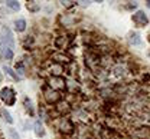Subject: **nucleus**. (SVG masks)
Returning a JSON list of instances; mask_svg holds the SVG:
<instances>
[{
	"instance_id": "412c9836",
	"label": "nucleus",
	"mask_w": 150,
	"mask_h": 139,
	"mask_svg": "<svg viewBox=\"0 0 150 139\" xmlns=\"http://www.w3.org/2000/svg\"><path fill=\"white\" fill-rule=\"evenodd\" d=\"M134 7H137V3L136 2H133L130 5H126V9H134Z\"/></svg>"
},
{
	"instance_id": "b1692460",
	"label": "nucleus",
	"mask_w": 150,
	"mask_h": 139,
	"mask_svg": "<svg viewBox=\"0 0 150 139\" xmlns=\"http://www.w3.org/2000/svg\"><path fill=\"white\" fill-rule=\"evenodd\" d=\"M2 79H3V76H2V72H0V82H2Z\"/></svg>"
},
{
	"instance_id": "0eeeda50",
	"label": "nucleus",
	"mask_w": 150,
	"mask_h": 139,
	"mask_svg": "<svg viewBox=\"0 0 150 139\" xmlns=\"http://www.w3.org/2000/svg\"><path fill=\"white\" fill-rule=\"evenodd\" d=\"M54 46H55V49H61L64 52L69 46V37H67V36H58V37H55Z\"/></svg>"
},
{
	"instance_id": "ddd939ff",
	"label": "nucleus",
	"mask_w": 150,
	"mask_h": 139,
	"mask_svg": "<svg viewBox=\"0 0 150 139\" xmlns=\"http://www.w3.org/2000/svg\"><path fill=\"white\" fill-rule=\"evenodd\" d=\"M23 106H25L26 112H28L31 116H33V115H35V110H33V103H32V100H31L29 98H23Z\"/></svg>"
},
{
	"instance_id": "6e6552de",
	"label": "nucleus",
	"mask_w": 150,
	"mask_h": 139,
	"mask_svg": "<svg viewBox=\"0 0 150 139\" xmlns=\"http://www.w3.org/2000/svg\"><path fill=\"white\" fill-rule=\"evenodd\" d=\"M127 40H128V43L133 45V46L141 45V36H140L138 32H130V33L127 35Z\"/></svg>"
},
{
	"instance_id": "393cba45",
	"label": "nucleus",
	"mask_w": 150,
	"mask_h": 139,
	"mask_svg": "<svg viewBox=\"0 0 150 139\" xmlns=\"http://www.w3.org/2000/svg\"><path fill=\"white\" fill-rule=\"evenodd\" d=\"M149 42H150V35H149Z\"/></svg>"
},
{
	"instance_id": "a211bd4d",
	"label": "nucleus",
	"mask_w": 150,
	"mask_h": 139,
	"mask_svg": "<svg viewBox=\"0 0 150 139\" xmlns=\"http://www.w3.org/2000/svg\"><path fill=\"white\" fill-rule=\"evenodd\" d=\"M2 53H3V56H5V59H7V60H12L13 59V49H10V47H5L3 50H2Z\"/></svg>"
},
{
	"instance_id": "20e7f679",
	"label": "nucleus",
	"mask_w": 150,
	"mask_h": 139,
	"mask_svg": "<svg viewBox=\"0 0 150 139\" xmlns=\"http://www.w3.org/2000/svg\"><path fill=\"white\" fill-rule=\"evenodd\" d=\"M51 59H54V63H59V65H62V66L72 63V56L68 55L67 52H58V53L52 55Z\"/></svg>"
},
{
	"instance_id": "f257e3e1",
	"label": "nucleus",
	"mask_w": 150,
	"mask_h": 139,
	"mask_svg": "<svg viewBox=\"0 0 150 139\" xmlns=\"http://www.w3.org/2000/svg\"><path fill=\"white\" fill-rule=\"evenodd\" d=\"M0 99H2V102L6 106H13L16 103V92L9 86L2 88V90H0Z\"/></svg>"
},
{
	"instance_id": "4468645a",
	"label": "nucleus",
	"mask_w": 150,
	"mask_h": 139,
	"mask_svg": "<svg viewBox=\"0 0 150 139\" xmlns=\"http://www.w3.org/2000/svg\"><path fill=\"white\" fill-rule=\"evenodd\" d=\"M26 9H28L29 12H32V13H36V12L41 10V5H39L38 2H28V3H26Z\"/></svg>"
},
{
	"instance_id": "f8f14e48",
	"label": "nucleus",
	"mask_w": 150,
	"mask_h": 139,
	"mask_svg": "<svg viewBox=\"0 0 150 139\" xmlns=\"http://www.w3.org/2000/svg\"><path fill=\"white\" fill-rule=\"evenodd\" d=\"M15 30L19 32V33L25 32V30H26V20H25V19H18V20H15Z\"/></svg>"
},
{
	"instance_id": "6ab92c4d",
	"label": "nucleus",
	"mask_w": 150,
	"mask_h": 139,
	"mask_svg": "<svg viewBox=\"0 0 150 139\" xmlns=\"http://www.w3.org/2000/svg\"><path fill=\"white\" fill-rule=\"evenodd\" d=\"M9 136H10V139H20V136L15 128H9Z\"/></svg>"
},
{
	"instance_id": "f03ea898",
	"label": "nucleus",
	"mask_w": 150,
	"mask_h": 139,
	"mask_svg": "<svg viewBox=\"0 0 150 139\" xmlns=\"http://www.w3.org/2000/svg\"><path fill=\"white\" fill-rule=\"evenodd\" d=\"M131 20L137 27H146L149 25V17L143 10H137L136 13L131 15Z\"/></svg>"
},
{
	"instance_id": "423d86ee",
	"label": "nucleus",
	"mask_w": 150,
	"mask_h": 139,
	"mask_svg": "<svg viewBox=\"0 0 150 139\" xmlns=\"http://www.w3.org/2000/svg\"><path fill=\"white\" fill-rule=\"evenodd\" d=\"M74 129H75L74 122H72L69 118H62V119H61V132L69 135V133L74 132Z\"/></svg>"
},
{
	"instance_id": "9b49d317",
	"label": "nucleus",
	"mask_w": 150,
	"mask_h": 139,
	"mask_svg": "<svg viewBox=\"0 0 150 139\" xmlns=\"http://www.w3.org/2000/svg\"><path fill=\"white\" fill-rule=\"evenodd\" d=\"M0 116H2V119L3 120H6L7 123H13V118H12V115H10V112L9 110H6L3 106H0Z\"/></svg>"
},
{
	"instance_id": "4be33fe9",
	"label": "nucleus",
	"mask_w": 150,
	"mask_h": 139,
	"mask_svg": "<svg viewBox=\"0 0 150 139\" xmlns=\"http://www.w3.org/2000/svg\"><path fill=\"white\" fill-rule=\"evenodd\" d=\"M78 3H79L81 6H84V7H85V6H90V3H91V2H78Z\"/></svg>"
},
{
	"instance_id": "dca6fc26",
	"label": "nucleus",
	"mask_w": 150,
	"mask_h": 139,
	"mask_svg": "<svg viewBox=\"0 0 150 139\" xmlns=\"http://www.w3.org/2000/svg\"><path fill=\"white\" fill-rule=\"evenodd\" d=\"M6 6H7L9 9L15 10V12H18V10L20 9V3L16 2V0H9V2H6Z\"/></svg>"
},
{
	"instance_id": "7ed1b4c3",
	"label": "nucleus",
	"mask_w": 150,
	"mask_h": 139,
	"mask_svg": "<svg viewBox=\"0 0 150 139\" xmlns=\"http://www.w3.org/2000/svg\"><path fill=\"white\" fill-rule=\"evenodd\" d=\"M43 96H45L48 103H59L62 100L61 93L54 90L52 88H43Z\"/></svg>"
},
{
	"instance_id": "1a4fd4ad",
	"label": "nucleus",
	"mask_w": 150,
	"mask_h": 139,
	"mask_svg": "<svg viewBox=\"0 0 150 139\" xmlns=\"http://www.w3.org/2000/svg\"><path fill=\"white\" fill-rule=\"evenodd\" d=\"M111 72H113V76H114L115 79H121V78L126 76V69H124V66H121V65L114 66Z\"/></svg>"
},
{
	"instance_id": "5701e85b",
	"label": "nucleus",
	"mask_w": 150,
	"mask_h": 139,
	"mask_svg": "<svg viewBox=\"0 0 150 139\" xmlns=\"http://www.w3.org/2000/svg\"><path fill=\"white\" fill-rule=\"evenodd\" d=\"M146 6H147V7H150V0H147V2H146Z\"/></svg>"
},
{
	"instance_id": "9d476101",
	"label": "nucleus",
	"mask_w": 150,
	"mask_h": 139,
	"mask_svg": "<svg viewBox=\"0 0 150 139\" xmlns=\"http://www.w3.org/2000/svg\"><path fill=\"white\" fill-rule=\"evenodd\" d=\"M45 128H43V123L41 122V120H36L35 122V135L38 136V138H42V136H45Z\"/></svg>"
},
{
	"instance_id": "f3484780",
	"label": "nucleus",
	"mask_w": 150,
	"mask_h": 139,
	"mask_svg": "<svg viewBox=\"0 0 150 139\" xmlns=\"http://www.w3.org/2000/svg\"><path fill=\"white\" fill-rule=\"evenodd\" d=\"M35 43V37L33 36H26V39L23 40V47L25 49H31Z\"/></svg>"
},
{
	"instance_id": "2eb2a0df",
	"label": "nucleus",
	"mask_w": 150,
	"mask_h": 139,
	"mask_svg": "<svg viewBox=\"0 0 150 139\" xmlns=\"http://www.w3.org/2000/svg\"><path fill=\"white\" fill-rule=\"evenodd\" d=\"M3 69H5V72H6L9 76H12L15 80H18V82H19V80H22V76H19V75H18V73H16V72H15L12 67H9V66H5Z\"/></svg>"
},
{
	"instance_id": "aec40b11",
	"label": "nucleus",
	"mask_w": 150,
	"mask_h": 139,
	"mask_svg": "<svg viewBox=\"0 0 150 139\" xmlns=\"http://www.w3.org/2000/svg\"><path fill=\"white\" fill-rule=\"evenodd\" d=\"M61 3H62V6L67 7V9H71V7H74V6L77 5L75 2H61Z\"/></svg>"
},
{
	"instance_id": "39448f33",
	"label": "nucleus",
	"mask_w": 150,
	"mask_h": 139,
	"mask_svg": "<svg viewBox=\"0 0 150 139\" xmlns=\"http://www.w3.org/2000/svg\"><path fill=\"white\" fill-rule=\"evenodd\" d=\"M49 86H51L54 90H55V89L62 90V89L67 88V80H65L62 76H52V78L49 79Z\"/></svg>"
}]
</instances>
